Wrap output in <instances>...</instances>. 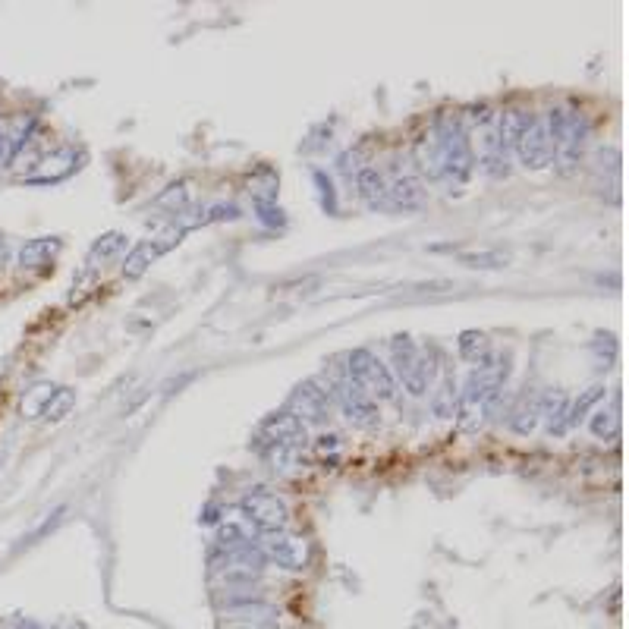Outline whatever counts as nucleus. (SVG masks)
Here are the masks:
<instances>
[{"label": "nucleus", "instance_id": "f257e3e1", "mask_svg": "<svg viewBox=\"0 0 629 629\" xmlns=\"http://www.w3.org/2000/svg\"><path fill=\"white\" fill-rule=\"evenodd\" d=\"M510 378V356H488L479 362V368H472V375L466 378L460 400H457V416H460V428L463 431H475L485 416L491 403L501 394V387Z\"/></svg>", "mask_w": 629, "mask_h": 629}, {"label": "nucleus", "instance_id": "f03ea898", "mask_svg": "<svg viewBox=\"0 0 629 629\" xmlns=\"http://www.w3.org/2000/svg\"><path fill=\"white\" fill-rule=\"evenodd\" d=\"M460 120H463L472 164H479L488 177H504L510 151H507L504 133H501V111H494L488 104H475Z\"/></svg>", "mask_w": 629, "mask_h": 629}, {"label": "nucleus", "instance_id": "7ed1b4c3", "mask_svg": "<svg viewBox=\"0 0 629 629\" xmlns=\"http://www.w3.org/2000/svg\"><path fill=\"white\" fill-rule=\"evenodd\" d=\"M346 378H350L362 394H368L372 400H394L397 397V381H394V372L368 350H353L346 353V365H343Z\"/></svg>", "mask_w": 629, "mask_h": 629}, {"label": "nucleus", "instance_id": "20e7f679", "mask_svg": "<svg viewBox=\"0 0 629 629\" xmlns=\"http://www.w3.org/2000/svg\"><path fill=\"white\" fill-rule=\"evenodd\" d=\"M390 350H394V365L400 372L403 387L412 397H425L431 378H435V359H431L428 353H422L419 346L412 343V337H406V334L390 343Z\"/></svg>", "mask_w": 629, "mask_h": 629}, {"label": "nucleus", "instance_id": "39448f33", "mask_svg": "<svg viewBox=\"0 0 629 629\" xmlns=\"http://www.w3.org/2000/svg\"><path fill=\"white\" fill-rule=\"evenodd\" d=\"M551 142H554V164L567 173L579 164L585 145V120L576 111H551Z\"/></svg>", "mask_w": 629, "mask_h": 629}, {"label": "nucleus", "instance_id": "423d86ee", "mask_svg": "<svg viewBox=\"0 0 629 629\" xmlns=\"http://www.w3.org/2000/svg\"><path fill=\"white\" fill-rule=\"evenodd\" d=\"M441 126V139H444V180L450 183H466L472 177V155H469V142L463 133V120L444 114L438 117Z\"/></svg>", "mask_w": 629, "mask_h": 629}, {"label": "nucleus", "instance_id": "0eeeda50", "mask_svg": "<svg viewBox=\"0 0 629 629\" xmlns=\"http://www.w3.org/2000/svg\"><path fill=\"white\" fill-rule=\"evenodd\" d=\"M243 516L249 519V523L258 529V532H284L287 523H290V513H287V504L280 501L277 494L271 491H252L243 497V504H240Z\"/></svg>", "mask_w": 629, "mask_h": 629}, {"label": "nucleus", "instance_id": "6e6552de", "mask_svg": "<svg viewBox=\"0 0 629 629\" xmlns=\"http://www.w3.org/2000/svg\"><path fill=\"white\" fill-rule=\"evenodd\" d=\"M258 551H262L265 560L277 563V567H284L290 573H302L309 567V541L299 538V535H290V532H271L262 538V545H258Z\"/></svg>", "mask_w": 629, "mask_h": 629}, {"label": "nucleus", "instance_id": "1a4fd4ad", "mask_svg": "<svg viewBox=\"0 0 629 629\" xmlns=\"http://www.w3.org/2000/svg\"><path fill=\"white\" fill-rule=\"evenodd\" d=\"M513 151L519 155L529 170H541L554 161V142H551V126L548 117H532L523 129V136L516 139Z\"/></svg>", "mask_w": 629, "mask_h": 629}, {"label": "nucleus", "instance_id": "9d476101", "mask_svg": "<svg viewBox=\"0 0 629 629\" xmlns=\"http://www.w3.org/2000/svg\"><path fill=\"white\" fill-rule=\"evenodd\" d=\"M334 397H337V403L343 409V416L350 419V425L365 428V431L378 428V422H381L378 419V403L368 394H362V390L350 378H346V372L334 378Z\"/></svg>", "mask_w": 629, "mask_h": 629}, {"label": "nucleus", "instance_id": "9b49d317", "mask_svg": "<svg viewBox=\"0 0 629 629\" xmlns=\"http://www.w3.org/2000/svg\"><path fill=\"white\" fill-rule=\"evenodd\" d=\"M287 412L296 416L302 425H324L331 416V394L321 390L318 381H302L287 400Z\"/></svg>", "mask_w": 629, "mask_h": 629}, {"label": "nucleus", "instance_id": "f8f14e48", "mask_svg": "<svg viewBox=\"0 0 629 629\" xmlns=\"http://www.w3.org/2000/svg\"><path fill=\"white\" fill-rule=\"evenodd\" d=\"M258 447H287L302 450L306 447V425H302L290 412H271V416L258 425Z\"/></svg>", "mask_w": 629, "mask_h": 629}, {"label": "nucleus", "instance_id": "ddd939ff", "mask_svg": "<svg viewBox=\"0 0 629 629\" xmlns=\"http://www.w3.org/2000/svg\"><path fill=\"white\" fill-rule=\"evenodd\" d=\"M211 567L227 582H252L265 573V557L258 548L243 545V548H221V560H211Z\"/></svg>", "mask_w": 629, "mask_h": 629}, {"label": "nucleus", "instance_id": "4468645a", "mask_svg": "<svg viewBox=\"0 0 629 629\" xmlns=\"http://www.w3.org/2000/svg\"><path fill=\"white\" fill-rule=\"evenodd\" d=\"M180 236H183V230H164L161 236H155V240L139 243L133 252L126 255V262H123V277H129V280L142 277V274L148 271L151 262H158V258H161L164 252H170L173 246L180 243Z\"/></svg>", "mask_w": 629, "mask_h": 629}, {"label": "nucleus", "instance_id": "2eb2a0df", "mask_svg": "<svg viewBox=\"0 0 629 629\" xmlns=\"http://www.w3.org/2000/svg\"><path fill=\"white\" fill-rule=\"evenodd\" d=\"M412 155H416V164H419V170L425 173L428 180H444V139H441L438 120L431 123L425 133L416 139Z\"/></svg>", "mask_w": 629, "mask_h": 629}, {"label": "nucleus", "instance_id": "dca6fc26", "mask_svg": "<svg viewBox=\"0 0 629 629\" xmlns=\"http://www.w3.org/2000/svg\"><path fill=\"white\" fill-rule=\"evenodd\" d=\"M538 422H541V394H535V390L526 387V394L519 397L516 406L510 409L507 425L516 431L519 438H529L532 431L538 428Z\"/></svg>", "mask_w": 629, "mask_h": 629}, {"label": "nucleus", "instance_id": "f3484780", "mask_svg": "<svg viewBox=\"0 0 629 629\" xmlns=\"http://www.w3.org/2000/svg\"><path fill=\"white\" fill-rule=\"evenodd\" d=\"M567 412H570V397L563 390H545L541 394V419H545L551 438H563L570 431Z\"/></svg>", "mask_w": 629, "mask_h": 629}, {"label": "nucleus", "instance_id": "a211bd4d", "mask_svg": "<svg viewBox=\"0 0 629 629\" xmlns=\"http://www.w3.org/2000/svg\"><path fill=\"white\" fill-rule=\"evenodd\" d=\"M76 167H79L76 164V151L73 148H60V151H54V155L38 161V173H32L29 183H57L63 177H70Z\"/></svg>", "mask_w": 629, "mask_h": 629}, {"label": "nucleus", "instance_id": "6ab92c4d", "mask_svg": "<svg viewBox=\"0 0 629 629\" xmlns=\"http://www.w3.org/2000/svg\"><path fill=\"white\" fill-rule=\"evenodd\" d=\"M425 202V189L419 186V180L412 177H397L394 183H387V205L390 208H419Z\"/></svg>", "mask_w": 629, "mask_h": 629}, {"label": "nucleus", "instance_id": "aec40b11", "mask_svg": "<svg viewBox=\"0 0 629 629\" xmlns=\"http://www.w3.org/2000/svg\"><path fill=\"white\" fill-rule=\"evenodd\" d=\"M356 186H359V195L365 199L368 208H387V180L381 177L375 167H365L359 173Z\"/></svg>", "mask_w": 629, "mask_h": 629}, {"label": "nucleus", "instance_id": "412c9836", "mask_svg": "<svg viewBox=\"0 0 629 629\" xmlns=\"http://www.w3.org/2000/svg\"><path fill=\"white\" fill-rule=\"evenodd\" d=\"M60 252V240H54V236H41V240H32L23 246V252H19V262H23V268H45L51 265V258Z\"/></svg>", "mask_w": 629, "mask_h": 629}, {"label": "nucleus", "instance_id": "4be33fe9", "mask_svg": "<svg viewBox=\"0 0 629 629\" xmlns=\"http://www.w3.org/2000/svg\"><path fill=\"white\" fill-rule=\"evenodd\" d=\"M589 428H592V435L598 441H614V438H620V409H617V400H614V406H607V409H595L592 416H589Z\"/></svg>", "mask_w": 629, "mask_h": 629}, {"label": "nucleus", "instance_id": "5701e85b", "mask_svg": "<svg viewBox=\"0 0 629 629\" xmlns=\"http://www.w3.org/2000/svg\"><path fill=\"white\" fill-rule=\"evenodd\" d=\"M54 390H57V387L48 384V381H41V384L29 387L26 394H23V400H19V409H23V416H26V419H41V416H45V406L51 403Z\"/></svg>", "mask_w": 629, "mask_h": 629}, {"label": "nucleus", "instance_id": "b1692460", "mask_svg": "<svg viewBox=\"0 0 629 629\" xmlns=\"http://www.w3.org/2000/svg\"><path fill=\"white\" fill-rule=\"evenodd\" d=\"M457 400H460V390H457V381H453L450 375L441 381V387L431 394V409H435L438 419H450L457 416Z\"/></svg>", "mask_w": 629, "mask_h": 629}, {"label": "nucleus", "instance_id": "393cba45", "mask_svg": "<svg viewBox=\"0 0 629 629\" xmlns=\"http://www.w3.org/2000/svg\"><path fill=\"white\" fill-rule=\"evenodd\" d=\"M601 400H604V387H601V384H595V387H589V390H582L579 400H573V403H570L567 425H570V428H576L579 422H585V419H589V412H592Z\"/></svg>", "mask_w": 629, "mask_h": 629}, {"label": "nucleus", "instance_id": "a878e982", "mask_svg": "<svg viewBox=\"0 0 629 629\" xmlns=\"http://www.w3.org/2000/svg\"><path fill=\"white\" fill-rule=\"evenodd\" d=\"M460 356L469 359V362H475V365H479L482 359H488V356H491V343H488V337H485L482 331H463V334H460Z\"/></svg>", "mask_w": 629, "mask_h": 629}, {"label": "nucleus", "instance_id": "bb28decb", "mask_svg": "<svg viewBox=\"0 0 629 629\" xmlns=\"http://www.w3.org/2000/svg\"><path fill=\"white\" fill-rule=\"evenodd\" d=\"M73 406H76V390H70V387H57V390H54V397H51V403L45 406V419H48V422H60Z\"/></svg>", "mask_w": 629, "mask_h": 629}, {"label": "nucleus", "instance_id": "cd10ccee", "mask_svg": "<svg viewBox=\"0 0 629 629\" xmlns=\"http://www.w3.org/2000/svg\"><path fill=\"white\" fill-rule=\"evenodd\" d=\"M123 246H126V236L123 233H104L101 240L92 246V255L89 258H92V262H98V258H101V262H107V258L120 255Z\"/></svg>", "mask_w": 629, "mask_h": 629}, {"label": "nucleus", "instance_id": "c85d7f7f", "mask_svg": "<svg viewBox=\"0 0 629 629\" xmlns=\"http://www.w3.org/2000/svg\"><path fill=\"white\" fill-rule=\"evenodd\" d=\"M189 199H192V183L183 180V183H173V186L161 195V199H158V205H167V208L183 211V208L189 205Z\"/></svg>", "mask_w": 629, "mask_h": 629}, {"label": "nucleus", "instance_id": "c756f323", "mask_svg": "<svg viewBox=\"0 0 629 629\" xmlns=\"http://www.w3.org/2000/svg\"><path fill=\"white\" fill-rule=\"evenodd\" d=\"M463 262L472 265V268H504L510 258L497 255V252H479V255H463Z\"/></svg>", "mask_w": 629, "mask_h": 629}, {"label": "nucleus", "instance_id": "7c9ffc66", "mask_svg": "<svg viewBox=\"0 0 629 629\" xmlns=\"http://www.w3.org/2000/svg\"><path fill=\"white\" fill-rule=\"evenodd\" d=\"M337 453L340 450V438H318V453H321V457H324V453Z\"/></svg>", "mask_w": 629, "mask_h": 629}, {"label": "nucleus", "instance_id": "2f4dec72", "mask_svg": "<svg viewBox=\"0 0 629 629\" xmlns=\"http://www.w3.org/2000/svg\"><path fill=\"white\" fill-rule=\"evenodd\" d=\"M13 629H41V626H35V623H29V620H23V623H16Z\"/></svg>", "mask_w": 629, "mask_h": 629}, {"label": "nucleus", "instance_id": "473e14b6", "mask_svg": "<svg viewBox=\"0 0 629 629\" xmlns=\"http://www.w3.org/2000/svg\"><path fill=\"white\" fill-rule=\"evenodd\" d=\"M4 262H7V243L0 240V265H4Z\"/></svg>", "mask_w": 629, "mask_h": 629}]
</instances>
